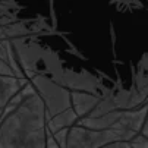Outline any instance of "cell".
<instances>
[{
	"label": "cell",
	"instance_id": "6da1fadb",
	"mask_svg": "<svg viewBox=\"0 0 148 148\" xmlns=\"http://www.w3.org/2000/svg\"><path fill=\"white\" fill-rule=\"evenodd\" d=\"M18 90V82L10 75L0 76V107H3L9 97Z\"/></svg>",
	"mask_w": 148,
	"mask_h": 148
},
{
	"label": "cell",
	"instance_id": "7a4b0ae2",
	"mask_svg": "<svg viewBox=\"0 0 148 148\" xmlns=\"http://www.w3.org/2000/svg\"><path fill=\"white\" fill-rule=\"evenodd\" d=\"M0 117H2V112H0Z\"/></svg>",
	"mask_w": 148,
	"mask_h": 148
}]
</instances>
